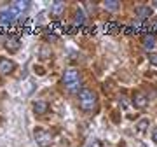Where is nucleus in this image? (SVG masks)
I'll return each instance as SVG.
<instances>
[{
	"mask_svg": "<svg viewBox=\"0 0 157 147\" xmlns=\"http://www.w3.org/2000/svg\"><path fill=\"white\" fill-rule=\"evenodd\" d=\"M96 93H93L91 89H80L78 91V107L84 112H93L96 109Z\"/></svg>",
	"mask_w": 157,
	"mask_h": 147,
	"instance_id": "f257e3e1",
	"label": "nucleus"
},
{
	"mask_svg": "<svg viewBox=\"0 0 157 147\" xmlns=\"http://www.w3.org/2000/svg\"><path fill=\"white\" fill-rule=\"evenodd\" d=\"M17 16H19V12H17L14 7L4 9V11L0 12V23H2L4 26H11V25H14V21L17 19Z\"/></svg>",
	"mask_w": 157,
	"mask_h": 147,
	"instance_id": "f03ea898",
	"label": "nucleus"
},
{
	"mask_svg": "<svg viewBox=\"0 0 157 147\" xmlns=\"http://www.w3.org/2000/svg\"><path fill=\"white\" fill-rule=\"evenodd\" d=\"M33 137H35V142H37L40 147H49L51 144H52V135L45 130H35Z\"/></svg>",
	"mask_w": 157,
	"mask_h": 147,
	"instance_id": "7ed1b4c3",
	"label": "nucleus"
},
{
	"mask_svg": "<svg viewBox=\"0 0 157 147\" xmlns=\"http://www.w3.org/2000/svg\"><path fill=\"white\" fill-rule=\"evenodd\" d=\"M77 81H80V74H78V70H75V68H68L67 72H65V75H63V82H65V86L73 84V82H77Z\"/></svg>",
	"mask_w": 157,
	"mask_h": 147,
	"instance_id": "20e7f679",
	"label": "nucleus"
},
{
	"mask_svg": "<svg viewBox=\"0 0 157 147\" xmlns=\"http://www.w3.org/2000/svg\"><path fill=\"white\" fill-rule=\"evenodd\" d=\"M133 105H135L136 109H145L147 105H148V98H147L143 93L136 91L135 95H133Z\"/></svg>",
	"mask_w": 157,
	"mask_h": 147,
	"instance_id": "39448f33",
	"label": "nucleus"
},
{
	"mask_svg": "<svg viewBox=\"0 0 157 147\" xmlns=\"http://www.w3.org/2000/svg\"><path fill=\"white\" fill-rule=\"evenodd\" d=\"M19 46H21V42H19V39H17L16 35H9V39H7L6 42V49L9 53H16L17 49H19Z\"/></svg>",
	"mask_w": 157,
	"mask_h": 147,
	"instance_id": "423d86ee",
	"label": "nucleus"
},
{
	"mask_svg": "<svg viewBox=\"0 0 157 147\" xmlns=\"http://www.w3.org/2000/svg\"><path fill=\"white\" fill-rule=\"evenodd\" d=\"M14 68H16L14 62L7 60V58H0V72L2 74H11L14 72Z\"/></svg>",
	"mask_w": 157,
	"mask_h": 147,
	"instance_id": "0eeeda50",
	"label": "nucleus"
},
{
	"mask_svg": "<svg viewBox=\"0 0 157 147\" xmlns=\"http://www.w3.org/2000/svg\"><path fill=\"white\" fill-rule=\"evenodd\" d=\"M135 12H136V18L138 19H147V18L152 16V9L148 6H138L135 9Z\"/></svg>",
	"mask_w": 157,
	"mask_h": 147,
	"instance_id": "6e6552de",
	"label": "nucleus"
},
{
	"mask_svg": "<svg viewBox=\"0 0 157 147\" xmlns=\"http://www.w3.org/2000/svg\"><path fill=\"white\" fill-rule=\"evenodd\" d=\"M143 47H145L147 51H152L154 47H155V35L154 34H148L143 37Z\"/></svg>",
	"mask_w": 157,
	"mask_h": 147,
	"instance_id": "1a4fd4ad",
	"label": "nucleus"
},
{
	"mask_svg": "<svg viewBox=\"0 0 157 147\" xmlns=\"http://www.w3.org/2000/svg\"><path fill=\"white\" fill-rule=\"evenodd\" d=\"M84 23H86V12L82 11V9H78L77 12H75V16H73V25L75 26H84Z\"/></svg>",
	"mask_w": 157,
	"mask_h": 147,
	"instance_id": "9d476101",
	"label": "nucleus"
},
{
	"mask_svg": "<svg viewBox=\"0 0 157 147\" xmlns=\"http://www.w3.org/2000/svg\"><path fill=\"white\" fill-rule=\"evenodd\" d=\"M63 11H65V2H54V4L51 6V12H52L54 16L63 14Z\"/></svg>",
	"mask_w": 157,
	"mask_h": 147,
	"instance_id": "9b49d317",
	"label": "nucleus"
},
{
	"mask_svg": "<svg viewBox=\"0 0 157 147\" xmlns=\"http://www.w3.org/2000/svg\"><path fill=\"white\" fill-rule=\"evenodd\" d=\"M47 109H49V105H47L45 102H35L33 103V110L37 114H45L47 112Z\"/></svg>",
	"mask_w": 157,
	"mask_h": 147,
	"instance_id": "f8f14e48",
	"label": "nucleus"
},
{
	"mask_svg": "<svg viewBox=\"0 0 157 147\" xmlns=\"http://www.w3.org/2000/svg\"><path fill=\"white\" fill-rule=\"evenodd\" d=\"M28 7H30V2H28V0H17L16 4H14V9H16L17 12H25Z\"/></svg>",
	"mask_w": 157,
	"mask_h": 147,
	"instance_id": "ddd939ff",
	"label": "nucleus"
},
{
	"mask_svg": "<svg viewBox=\"0 0 157 147\" xmlns=\"http://www.w3.org/2000/svg\"><path fill=\"white\" fill-rule=\"evenodd\" d=\"M80 86H82V81H77V82H73V84H68L67 89L70 91V93H78Z\"/></svg>",
	"mask_w": 157,
	"mask_h": 147,
	"instance_id": "4468645a",
	"label": "nucleus"
},
{
	"mask_svg": "<svg viewBox=\"0 0 157 147\" xmlns=\"http://www.w3.org/2000/svg\"><path fill=\"white\" fill-rule=\"evenodd\" d=\"M103 7H105V9H108V11H115V9H119V2L107 0V2H103Z\"/></svg>",
	"mask_w": 157,
	"mask_h": 147,
	"instance_id": "2eb2a0df",
	"label": "nucleus"
},
{
	"mask_svg": "<svg viewBox=\"0 0 157 147\" xmlns=\"http://www.w3.org/2000/svg\"><path fill=\"white\" fill-rule=\"evenodd\" d=\"M40 58H42V60H47V58H51V49L47 47V46H44V47L40 49Z\"/></svg>",
	"mask_w": 157,
	"mask_h": 147,
	"instance_id": "dca6fc26",
	"label": "nucleus"
},
{
	"mask_svg": "<svg viewBox=\"0 0 157 147\" xmlns=\"http://www.w3.org/2000/svg\"><path fill=\"white\" fill-rule=\"evenodd\" d=\"M136 126H138V131H145L147 126H148V119H141V121H140Z\"/></svg>",
	"mask_w": 157,
	"mask_h": 147,
	"instance_id": "f3484780",
	"label": "nucleus"
},
{
	"mask_svg": "<svg viewBox=\"0 0 157 147\" xmlns=\"http://www.w3.org/2000/svg\"><path fill=\"white\" fill-rule=\"evenodd\" d=\"M148 62L157 67V53H150V54H148Z\"/></svg>",
	"mask_w": 157,
	"mask_h": 147,
	"instance_id": "a211bd4d",
	"label": "nucleus"
},
{
	"mask_svg": "<svg viewBox=\"0 0 157 147\" xmlns=\"http://www.w3.org/2000/svg\"><path fill=\"white\" fill-rule=\"evenodd\" d=\"M87 147H101V142H100V140H93Z\"/></svg>",
	"mask_w": 157,
	"mask_h": 147,
	"instance_id": "6ab92c4d",
	"label": "nucleus"
},
{
	"mask_svg": "<svg viewBox=\"0 0 157 147\" xmlns=\"http://www.w3.org/2000/svg\"><path fill=\"white\" fill-rule=\"evenodd\" d=\"M150 28H152V34L155 35V32H157V19H155V21H154V23L150 25Z\"/></svg>",
	"mask_w": 157,
	"mask_h": 147,
	"instance_id": "aec40b11",
	"label": "nucleus"
},
{
	"mask_svg": "<svg viewBox=\"0 0 157 147\" xmlns=\"http://www.w3.org/2000/svg\"><path fill=\"white\" fill-rule=\"evenodd\" d=\"M124 98H126V96H121V103H122V107L126 109V107H128V102H126V100H124Z\"/></svg>",
	"mask_w": 157,
	"mask_h": 147,
	"instance_id": "412c9836",
	"label": "nucleus"
},
{
	"mask_svg": "<svg viewBox=\"0 0 157 147\" xmlns=\"http://www.w3.org/2000/svg\"><path fill=\"white\" fill-rule=\"evenodd\" d=\"M56 39H58V37H56V35H52V34L47 35V40H56Z\"/></svg>",
	"mask_w": 157,
	"mask_h": 147,
	"instance_id": "4be33fe9",
	"label": "nucleus"
},
{
	"mask_svg": "<svg viewBox=\"0 0 157 147\" xmlns=\"http://www.w3.org/2000/svg\"><path fill=\"white\" fill-rule=\"evenodd\" d=\"M152 137H154V140L157 142V128H155V130H154V135H152Z\"/></svg>",
	"mask_w": 157,
	"mask_h": 147,
	"instance_id": "5701e85b",
	"label": "nucleus"
}]
</instances>
